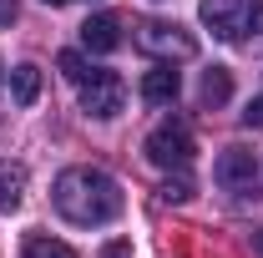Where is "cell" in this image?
I'll return each instance as SVG.
<instances>
[{
    "label": "cell",
    "mask_w": 263,
    "mask_h": 258,
    "mask_svg": "<svg viewBox=\"0 0 263 258\" xmlns=\"http://www.w3.org/2000/svg\"><path fill=\"white\" fill-rule=\"evenodd\" d=\"M10 97L21 101V106H31L41 97V66H15L10 71Z\"/></svg>",
    "instance_id": "obj_10"
},
{
    "label": "cell",
    "mask_w": 263,
    "mask_h": 258,
    "mask_svg": "<svg viewBox=\"0 0 263 258\" xmlns=\"http://www.w3.org/2000/svg\"><path fill=\"white\" fill-rule=\"evenodd\" d=\"M15 21V0H0V26H10Z\"/></svg>",
    "instance_id": "obj_17"
},
{
    "label": "cell",
    "mask_w": 263,
    "mask_h": 258,
    "mask_svg": "<svg viewBox=\"0 0 263 258\" xmlns=\"http://www.w3.org/2000/svg\"><path fill=\"white\" fill-rule=\"evenodd\" d=\"M122 101H127V81L117 76V71H91L86 81H81V112L86 117H117L122 112Z\"/></svg>",
    "instance_id": "obj_5"
},
{
    "label": "cell",
    "mask_w": 263,
    "mask_h": 258,
    "mask_svg": "<svg viewBox=\"0 0 263 258\" xmlns=\"http://www.w3.org/2000/svg\"><path fill=\"white\" fill-rule=\"evenodd\" d=\"M51 197H56V213L76 228H101L122 213V188L101 167H66L51 188Z\"/></svg>",
    "instance_id": "obj_1"
},
{
    "label": "cell",
    "mask_w": 263,
    "mask_h": 258,
    "mask_svg": "<svg viewBox=\"0 0 263 258\" xmlns=\"http://www.w3.org/2000/svg\"><path fill=\"white\" fill-rule=\"evenodd\" d=\"M101 258H132V243H127V238H117V243L101 248Z\"/></svg>",
    "instance_id": "obj_16"
},
{
    "label": "cell",
    "mask_w": 263,
    "mask_h": 258,
    "mask_svg": "<svg viewBox=\"0 0 263 258\" xmlns=\"http://www.w3.org/2000/svg\"><path fill=\"white\" fill-rule=\"evenodd\" d=\"M56 66H61L66 81H76V86L91 76V66H86V56H81V51H61V56H56Z\"/></svg>",
    "instance_id": "obj_12"
},
{
    "label": "cell",
    "mask_w": 263,
    "mask_h": 258,
    "mask_svg": "<svg viewBox=\"0 0 263 258\" xmlns=\"http://www.w3.org/2000/svg\"><path fill=\"white\" fill-rule=\"evenodd\" d=\"M177 91H182V76L172 71V61H157L142 76V101H147V106H172Z\"/></svg>",
    "instance_id": "obj_7"
},
{
    "label": "cell",
    "mask_w": 263,
    "mask_h": 258,
    "mask_svg": "<svg viewBox=\"0 0 263 258\" xmlns=\"http://www.w3.org/2000/svg\"><path fill=\"white\" fill-rule=\"evenodd\" d=\"M243 122H248L253 132H263V97H253V101H248V112H243Z\"/></svg>",
    "instance_id": "obj_15"
},
{
    "label": "cell",
    "mask_w": 263,
    "mask_h": 258,
    "mask_svg": "<svg viewBox=\"0 0 263 258\" xmlns=\"http://www.w3.org/2000/svg\"><path fill=\"white\" fill-rule=\"evenodd\" d=\"M26 258H76V253L66 248L61 238H31L26 243Z\"/></svg>",
    "instance_id": "obj_13"
},
{
    "label": "cell",
    "mask_w": 263,
    "mask_h": 258,
    "mask_svg": "<svg viewBox=\"0 0 263 258\" xmlns=\"http://www.w3.org/2000/svg\"><path fill=\"white\" fill-rule=\"evenodd\" d=\"M142 51H152V56H197V41L182 26H172V21H147L142 26Z\"/></svg>",
    "instance_id": "obj_6"
},
{
    "label": "cell",
    "mask_w": 263,
    "mask_h": 258,
    "mask_svg": "<svg viewBox=\"0 0 263 258\" xmlns=\"http://www.w3.org/2000/svg\"><path fill=\"white\" fill-rule=\"evenodd\" d=\"M253 248H258V253H263V233H253Z\"/></svg>",
    "instance_id": "obj_18"
},
{
    "label": "cell",
    "mask_w": 263,
    "mask_h": 258,
    "mask_svg": "<svg viewBox=\"0 0 263 258\" xmlns=\"http://www.w3.org/2000/svg\"><path fill=\"white\" fill-rule=\"evenodd\" d=\"M142 152H147L152 167H162V172H172V167L182 172L197 157V142H193V132L182 127V122H162V127H152V137H147Z\"/></svg>",
    "instance_id": "obj_3"
},
{
    "label": "cell",
    "mask_w": 263,
    "mask_h": 258,
    "mask_svg": "<svg viewBox=\"0 0 263 258\" xmlns=\"http://www.w3.org/2000/svg\"><path fill=\"white\" fill-rule=\"evenodd\" d=\"M213 177H218V188L233 193L238 202L258 197V162H253V152H243V147H228V152L218 157V167H213Z\"/></svg>",
    "instance_id": "obj_4"
},
{
    "label": "cell",
    "mask_w": 263,
    "mask_h": 258,
    "mask_svg": "<svg viewBox=\"0 0 263 258\" xmlns=\"http://www.w3.org/2000/svg\"><path fill=\"white\" fill-rule=\"evenodd\" d=\"M26 202V167L0 157V213H15Z\"/></svg>",
    "instance_id": "obj_9"
},
{
    "label": "cell",
    "mask_w": 263,
    "mask_h": 258,
    "mask_svg": "<svg viewBox=\"0 0 263 258\" xmlns=\"http://www.w3.org/2000/svg\"><path fill=\"white\" fill-rule=\"evenodd\" d=\"M233 97V76L223 66H213V71H202V106H223Z\"/></svg>",
    "instance_id": "obj_11"
},
{
    "label": "cell",
    "mask_w": 263,
    "mask_h": 258,
    "mask_svg": "<svg viewBox=\"0 0 263 258\" xmlns=\"http://www.w3.org/2000/svg\"><path fill=\"white\" fill-rule=\"evenodd\" d=\"M46 5H66V0H46Z\"/></svg>",
    "instance_id": "obj_19"
},
{
    "label": "cell",
    "mask_w": 263,
    "mask_h": 258,
    "mask_svg": "<svg viewBox=\"0 0 263 258\" xmlns=\"http://www.w3.org/2000/svg\"><path fill=\"white\" fill-rule=\"evenodd\" d=\"M81 46L97 51V56L117 51V46H122V26H117V15H91V21L81 26Z\"/></svg>",
    "instance_id": "obj_8"
},
{
    "label": "cell",
    "mask_w": 263,
    "mask_h": 258,
    "mask_svg": "<svg viewBox=\"0 0 263 258\" xmlns=\"http://www.w3.org/2000/svg\"><path fill=\"white\" fill-rule=\"evenodd\" d=\"M162 197H167V202H187V197H193V182L177 172V177H167V182H162Z\"/></svg>",
    "instance_id": "obj_14"
},
{
    "label": "cell",
    "mask_w": 263,
    "mask_h": 258,
    "mask_svg": "<svg viewBox=\"0 0 263 258\" xmlns=\"http://www.w3.org/2000/svg\"><path fill=\"white\" fill-rule=\"evenodd\" d=\"M197 15H202V26L218 35V41L263 35V0H202Z\"/></svg>",
    "instance_id": "obj_2"
},
{
    "label": "cell",
    "mask_w": 263,
    "mask_h": 258,
    "mask_svg": "<svg viewBox=\"0 0 263 258\" xmlns=\"http://www.w3.org/2000/svg\"><path fill=\"white\" fill-rule=\"evenodd\" d=\"M0 86H5V71H0Z\"/></svg>",
    "instance_id": "obj_20"
}]
</instances>
